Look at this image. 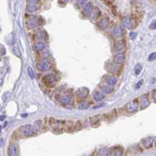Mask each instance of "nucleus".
Instances as JSON below:
<instances>
[{
  "mask_svg": "<svg viewBox=\"0 0 156 156\" xmlns=\"http://www.w3.org/2000/svg\"><path fill=\"white\" fill-rule=\"evenodd\" d=\"M109 156H123V150L122 147L116 146L109 150Z\"/></svg>",
  "mask_w": 156,
  "mask_h": 156,
  "instance_id": "obj_5",
  "label": "nucleus"
},
{
  "mask_svg": "<svg viewBox=\"0 0 156 156\" xmlns=\"http://www.w3.org/2000/svg\"><path fill=\"white\" fill-rule=\"evenodd\" d=\"M26 24L30 29L35 28L41 25V19L38 17H30L26 20Z\"/></svg>",
  "mask_w": 156,
  "mask_h": 156,
  "instance_id": "obj_2",
  "label": "nucleus"
},
{
  "mask_svg": "<svg viewBox=\"0 0 156 156\" xmlns=\"http://www.w3.org/2000/svg\"><path fill=\"white\" fill-rule=\"evenodd\" d=\"M89 94V90L87 88H81L77 90V95L79 96L80 98H86Z\"/></svg>",
  "mask_w": 156,
  "mask_h": 156,
  "instance_id": "obj_10",
  "label": "nucleus"
},
{
  "mask_svg": "<svg viewBox=\"0 0 156 156\" xmlns=\"http://www.w3.org/2000/svg\"><path fill=\"white\" fill-rule=\"evenodd\" d=\"M152 95H153V100H154V101H155V90H153Z\"/></svg>",
  "mask_w": 156,
  "mask_h": 156,
  "instance_id": "obj_33",
  "label": "nucleus"
},
{
  "mask_svg": "<svg viewBox=\"0 0 156 156\" xmlns=\"http://www.w3.org/2000/svg\"><path fill=\"white\" fill-rule=\"evenodd\" d=\"M46 45L45 43L43 42H38V43H34L33 45H32V48L35 51H41V50H44L45 48Z\"/></svg>",
  "mask_w": 156,
  "mask_h": 156,
  "instance_id": "obj_13",
  "label": "nucleus"
},
{
  "mask_svg": "<svg viewBox=\"0 0 156 156\" xmlns=\"http://www.w3.org/2000/svg\"><path fill=\"white\" fill-rule=\"evenodd\" d=\"M34 37L36 39L41 40V39H45V32L42 31H39L38 32L35 33Z\"/></svg>",
  "mask_w": 156,
  "mask_h": 156,
  "instance_id": "obj_19",
  "label": "nucleus"
},
{
  "mask_svg": "<svg viewBox=\"0 0 156 156\" xmlns=\"http://www.w3.org/2000/svg\"><path fill=\"white\" fill-rule=\"evenodd\" d=\"M154 140V137H147L141 140V144H142L143 147L146 148V149H149L150 147H152Z\"/></svg>",
  "mask_w": 156,
  "mask_h": 156,
  "instance_id": "obj_4",
  "label": "nucleus"
},
{
  "mask_svg": "<svg viewBox=\"0 0 156 156\" xmlns=\"http://www.w3.org/2000/svg\"><path fill=\"white\" fill-rule=\"evenodd\" d=\"M123 48V45L121 44V43H118L116 45V50L119 51V50H122Z\"/></svg>",
  "mask_w": 156,
  "mask_h": 156,
  "instance_id": "obj_29",
  "label": "nucleus"
},
{
  "mask_svg": "<svg viewBox=\"0 0 156 156\" xmlns=\"http://www.w3.org/2000/svg\"><path fill=\"white\" fill-rule=\"evenodd\" d=\"M90 123H91V124L92 126H95V124H97V125L99 124V119L98 118H96V117H91V119H90Z\"/></svg>",
  "mask_w": 156,
  "mask_h": 156,
  "instance_id": "obj_23",
  "label": "nucleus"
},
{
  "mask_svg": "<svg viewBox=\"0 0 156 156\" xmlns=\"http://www.w3.org/2000/svg\"><path fill=\"white\" fill-rule=\"evenodd\" d=\"M142 84H143V80L139 81V82L136 84V88H137V89L140 88L141 87V85H142Z\"/></svg>",
  "mask_w": 156,
  "mask_h": 156,
  "instance_id": "obj_31",
  "label": "nucleus"
},
{
  "mask_svg": "<svg viewBox=\"0 0 156 156\" xmlns=\"http://www.w3.org/2000/svg\"><path fill=\"white\" fill-rule=\"evenodd\" d=\"M92 11H93V6L91 3H88L84 5V13L86 14V15H91Z\"/></svg>",
  "mask_w": 156,
  "mask_h": 156,
  "instance_id": "obj_14",
  "label": "nucleus"
},
{
  "mask_svg": "<svg viewBox=\"0 0 156 156\" xmlns=\"http://www.w3.org/2000/svg\"><path fill=\"white\" fill-rule=\"evenodd\" d=\"M101 90L105 94H110L111 92L113 91V87L111 86H102L101 88Z\"/></svg>",
  "mask_w": 156,
  "mask_h": 156,
  "instance_id": "obj_20",
  "label": "nucleus"
},
{
  "mask_svg": "<svg viewBox=\"0 0 156 156\" xmlns=\"http://www.w3.org/2000/svg\"><path fill=\"white\" fill-rule=\"evenodd\" d=\"M88 107H89V104L88 102H82L78 106L79 109H87Z\"/></svg>",
  "mask_w": 156,
  "mask_h": 156,
  "instance_id": "obj_25",
  "label": "nucleus"
},
{
  "mask_svg": "<svg viewBox=\"0 0 156 156\" xmlns=\"http://www.w3.org/2000/svg\"><path fill=\"white\" fill-rule=\"evenodd\" d=\"M35 129L34 128V126H32L30 124L22 126L19 129V132L20 133V135L22 137H31L33 136L34 134Z\"/></svg>",
  "mask_w": 156,
  "mask_h": 156,
  "instance_id": "obj_1",
  "label": "nucleus"
},
{
  "mask_svg": "<svg viewBox=\"0 0 156 156\" xmlns=\"http://www.w3.org/2000/svg\"><path fill=\"white\" fill-rule=\"evenodd\" d=\"M136 37H137V32H135V31H131L130 33V39H134Z\"/></svg>",
  "mask_w": 156,
  "mask_h": 156,
  "instance_id": "obj_28",
  "label": "nucleus"
},
{
  "mask_svg": "<svg viewBox=\"0 0 156 156\" xmlns=\"http://www.w3.org/2000/svg\"><path fill=\"white\" fill-rule=\"evenodd\" d=\"M138 107V102L137 100H133L132 102H130L126 105V109L130 112H135L137 109Z\"/></svg>",
  "mask_w": 156,
  "mask_h": 156,
  "instance_id": "obj_6",
  "label": "nucleus"
},
{
  "mask_svg": "<svg viewBox=\"0 0 156 156\" xmlns=\"http://www.w3.org/2000/svg\"><path fill=\"white\" fill-rule=\"evenodd\" d=\"M134 70H135V73L137 75H138V74H140L141 70H142V66H141L140 64H139V63H138V64H137L135 66V67H134Z\"/></svg>",
  "mask_w": 156,
  "mask_h": 156,
  "instance_id": "obj_24",
  "label": "nucleus"
},
{
  "mask_svg": "<svg viewBox=\"0 0 156 156\" xmlns=\"http://www.w3.org/2000/svg\"><path fill=\"white\" fill-rule=\"evenodd\" d=\"M149 104H150V102H149V101H148V99L147 98H142L140 100V105H141V108L142 109L147 107V106L149 105Z\"/></svg>",
  "mask_w": 156,
  "mask_h": 156,
  "instance_id": "obj_21",
  "label": "nucleus"
},
{
  "mask_svg": "<svg viewBox=\"0 0 156 156\" xmlns=\"http://www.w3.org/2000/svg\"><path fill=\"white\" fill-rule=\"evenodd\" d=\"M27 73H28V75L30 76L31 78L34 79V70L31 67H28L27 68Z\"/></svg>",
  "mask_w": 156,
  "mask_h": 156,
  "instance_id": "obj_26",
  "label": "nucleus"
},
{
  "mask_svg": "<svg viewBox=\"0 0 156 156\" xmlns=\"http://www.w3.org/2000/svg\"><path fill=\"white\" fill-rule=\"evenodd\" d=\"M124 59H125V54L124 52H119L117 53L115 57H114V62L116 64H122V63L124 62Z\"/></svg>",
  "mask_w": 156,
  "mask_h": 156,
  "instance_id": "obj_9",
  "label": "nucleus"
},
{
  "mask_svg": "<svg viewBox=\"0 0 156 156\" xmlns=\"http://www.w3.org/2000/svg\"><path fill=\"white\" fill-rule=\"evenodd\" d=\"M93 98L96 102H99V101H102L105 98V95L102 93H101V92L95 91L93 93Z\"/></svg>",
  "mask_w": 156,
  "mask_h": 156,
  "instance_id": "obj_16",
  "label": "nucleus"
},
{
  "mask_svg": "<svg viewBox=\"0 0 156 156\" xmlns=\"http://www.w3.org/2000/svg\"><path fill=\"white\" fill-rule=\"evenodd\" d=\"M8 156H16L17 154V146L14 144H10L7 150Z\"/></svg>",
  "mask_w": 156,
  "mask_h": 156,
  "instance_id": "obj_11",
  "label": "nucleus"
},
{
  "mask_svg": "<svg viewBox=\"0 0 156 156\" xmlns=\"http://www.w3.org/2000/svg\"><path fill=\"white\" fill-rule=\"evenodd\" d=\"M43 81L48 84H52L53 83H55L56 81V77L54 74L52 73H49V74H47L45 75L44 77H43Z\"/></svg>",
  "mask_w": 156,
  "mask_h": 156,
  "instance_id": "obj_8",
  "label": "nucleus"
},
{
  "mask_svg": "<svg viewBox=\"0 0 156 156\" xmlns=\"http://www.w3.org/2000/svg\"><path fill=\"white\" fill-rule=\"evenodd\" d=\"M57 98L60 102H62L63 104L69 105V104L72 103V98L67 95H59L57 96Z\"/></svg>",
  "mask_w": 156,
  "mask_h": 156,
  "instance_id": "obj_7",
  "label": "nucleus"
},
{
  "mask_svg": "<svg viewBox=\"0 0 156 156\" xmlns=\"http://www.w3.org/2000/svg\"><path fill=\"white\" fill-rule=\"evenodd\" d=\"M27 3H31V5H33V4H34V3H37L38 1H27Z\"/></svg>",
  "mask_w": 156,
  "mask_h": 156,
  "instance_id": "obj_34",
  "label": "nucleus"
},
{
  "mask_svg": "<svg viewBox=\"0 0 156 156\" xmlns=\"http://www.w3.org/2000/svg\"><path fill=\"white\" fill-rule=\"evenodd\" d=\"M108 26H109V20L107 18H102L100 20V22H99V27L102 29H105Z\"/></svg>",
  "mask_w": 156,
  "mask_h": 156,
  "instance_id": "obj_17",
  "label": "nucleus"
},
{
  "mask_svg": "<svg viewBox=\"0 0 156 156\" xmlns=\"http://www.w3.org/2000/svg\"><path fill=\"white\" fill-rule=\"evenodd\" d=\"M51 67H52L51 63L48 60L40 61L37 65V68L39 70H41V71H48V70L51 69Z\"/></svg>",
  "mask_w": 156,
  "mask_h": 156,
  "instance_id": "obj_3",
  "label": "nucleus"
},
{
  "mask_svg": "<svg viewBox=\"0 0 156 156\" xmlns=\"http://www.w3.org/2000/svg\"><path fill=\"white\" fill-rule=\"evenodd\" d=\"M22 116H23V117H25V116H27V115L24 114V115H22Z\"/></svg>",
  "mask_w": 156,
  "mask_h": 156,
  "instance_id": "obj_36",
  "label": "nucleus"
},
{
  "mask_svg": "<svg viewBox=\"0 0 156 156\" xmlns=\"http://www.w3.org/2000/svg\"><path fill=\"white\" fill-rule=\"evenodd\" d=\"M123 24L124 25V27L126 28H128V29H131V28L133 27V24H134V21L133 19H130V18H125L123 20Z\"/></svg>",
  "mask_w": 156,
  "mask_h": 156,
  "instance_id": "obj_12",
  "label": "nucleus"
},
{
  "mask_svg": "<svg viewBox=\"0 0 156 156\" xmlns=\"http://www.w3.org/2000/svg\"><path fill=\"white\" fill-rule=\"evenodd\" d=\"M105 81L108 84H109L110 86H112V85H114V84H116L117 79L113 76H108L105 77Z\"/></svg>",
  "mask_w": 156,
  "mask_h": 156,
  "instance_id": "obj_15",
  "label": "nucleus"
},
{
  "mask_svg": "<svg viewBox=\"0 0 156 156\" xmlns=\"http://www.w3.org/2000/svg\"><path fill=\"white\" fill-rule=\"evenodd\" d=\"M26 10L28 13H34L37 10V7L35 6L34 5H28L26 7Z\"/></svg>",
  "mask_w": 156,
  "mask_h": 156,
  "instance_id": "obj_22",
  "label": "nucleus"
},
{
  "mask_svg": "<svg viewBox=\"0 0 156 156\" xmlns=\"http://www.w3.org/2000/svg\"><path fill=\"white\" fill-rule=\"evenodd\" d=\"M98 156H109V149L106 147L101 148L100 150L98 152Z\"/></svg>",
  "mask_w": 156,
  "mask_h": 156,
  "instance_id": "obj_18",
  "label": "nucleus"
},
{
  "mask_svg": "<svg viewBox=\"0 0 156 156\" xmlns=\"http://www.w3.org/2000/svg\"><path fill=\"white\" fill-rule=\"evenodd\" d=\"M156 55L155 52L151 53V54L149 55V57H148V60H149V61H153V60H154V59H155V57H156V55Z\"/></svg>",
  "mask_w": 156,
  "mask_h": 156,
  "instance_id": "obj_27",
  "label": "nucleus"
},
{
  "mask_svg": "<svg viewBox=\"0 0 156 156\" xmlns=\"http://www.w3.org/2000/svg\"><path fill=\"white\" fill-rule=\"evenodd\" d=\"M86 3H87L86 1H77L76 2V5L78 6H84V4H86Z\"/></svg>",
  "mask_w": 156,
  "mask_h": 156,
  "instance_id": "obj_30",
  "label": "nucleus"
},
{
  "mask_svg": "<svg viewBox=\"0 0 156 156\" xmlns=\"http://www.w3.org/2000/svg\"><path fill=\"white\" fill-rule=\"evenodd\" d=\"M5 118H6V116H0V120H4V119H5Z\"/></svg>",
  "mask_w": 156,
  "mask_h": 156,
  "instance_id": "obj_35",
  "label": "nucleus"
},
{
  "mask_svg": "<svg viewBox=\"0 0 156 156\" xmlns=\"http://www.w3.org/2000/svg\"><path fill=\"white\" fill-rule=\"evenodd\" d=\"M149 28L151 30H154L156 28V24H155V21H154V22L152 24H151V25L149 26Z\"/></svg>",
  "mask_w": 156,
  "mask_h": 156,
  "instance_id": "obj_32",
  "label": "nucleus"
}]
</instances>
